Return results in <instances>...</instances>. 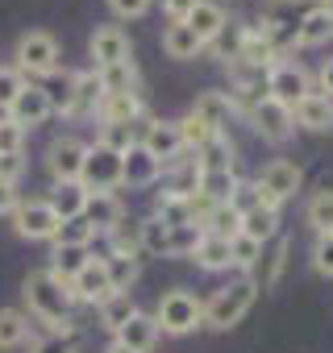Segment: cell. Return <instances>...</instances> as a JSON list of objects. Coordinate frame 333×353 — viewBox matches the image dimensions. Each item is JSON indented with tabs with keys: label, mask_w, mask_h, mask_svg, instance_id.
<instances>
[{
	"label": "cell",
	"mask_w": 333,
	"mask_h": 353,
	"mask_svg": "<svg viewBox=\"0 0 333 353\" xmlns=\"http://www.w3.org/2000/svg\"><path fill=\"white\" fill-rule=\"evenodd\" d=\"M304 183V170L292 162V158H275L267 170H263V179H258V196L267 208H279L283 200H292Z\"/></svg>",
	"instance_id": "obj_8"
},
{
	"label": "cell",
	"mask_w": 333,
	"mask_h": 353,
	"mask_svg": "<svg viewBox=\"0 0 333 353\" xmlns=\"http://www.w3.org/2000/svg\"><path fill=\"white\" fill-rule=\"evenodd\" d=\"M96 79H100V92H104V96H121V92H133V83H137L133 59H129V63H113V67H100V71H96Z\"/></svg>",
	"instance_id": "obj_31"
},
{
	"label": "cell",
	"mask_w": 333,
	"mask_h": 353,
	"mask_svg": "<svg viewBox=\"0 0 333 353\" xmlns=\"http://www.w3.org/2000/svg\"><path fill=\"white\" fill-rule=\"evenodd\" d=\"M196 5H200V0H162V13L171 17L175 26H184V21H188V13H192Z\"/></svg>",
	"instance_id": "obj_52"
},
{
	"label": "cell",
	"mask_w": 333,
	"mask_h": 353,
	"mask_svg": "<svg viewBox=\"0 0 333 353\" xmlns=\"http://www.w3.org/2000/svg\"><path fill=\"white\" fill-rule=\"evenodd\" d=\"M59 225H63V221L55 216V208H50L46 200H21L17 212H13V229H17V237H26V241H55Z\"/></svg>",
	"instance_id": "obj_9"
},
{
	"label": "cell",
	"mask_w": 333,
	"mask_h": 353,
	"mask_svg": "<svg viewBox=\"0 0 333 353\" xmlns=\"http://www.w3.org/2000/svg\"><path fill=\"white\" fill-rule=\"evenodd\" d=\"M104 92H100V79H96V67L92 71H79L71 75V92H67V117H96Z\"/></svg>",
	"instance_id": "obj_17"
},
{
	"label": "cell",
	"mask_w": 333,
	"mask_h": 353,
	"mask_svg": "<svg viewBox=\"0 0 333 353\" xmlns=\"http://www.w3.org/2000/svg\"><path fill=\"white\" fill-rule=\"evenodd\" d=\"M96 112H100V121H104V125H137V117H142V100H137V92L104 96Z\"/></svg>",
	"instance_id": "obj_23"
},
{
	"label": "cell",
	"mask_w": 333,
	"mask_h": 353,
	"mask_svg": "<svg viewBox=\"0 0 333 353\" xmlns=\"http://www.w3.org/2000/svg\"><path fill=\"white\" fill-rule=\"evenodd\" d=\"M321 92L333 100V59H325V67H321Z\"/></svg>",
	"instance_id": "obj_54"
},
{
	"label": "cell",
	"mask_w": 333,
	"mask_h": 353,
	"mask_svg": "<svg viewBox=\"0 0 333 353\" xmlns=\"http://www.w3.org/2000/svg\"><path fill=\"white\" fill-rule=\"evenodd\" d=\"M304 216H308V225L316 229V237L333 233V192H329V188H321V192H316V196L308 200Z\"/></svg>",
	"instance_id": "obj_37"
},
{
	"label": "cell",
	"mask_w": 333,
	"mask_h": 353,
	"mask_svg": "<svg viewBox=\"0 0 333 353\" xmlns=\"http://www.w3.org/2000/svg\"><path fill=\"white\" fill-rule=\"evenodd\" d=\"M84 221H88L96 233H113V229L125 221V204H121L113 192H96V196H88V204H84Z\"/></svg>",
	"instance_id": "obj_18"
},
{
	"label": "cell",
	"mask_w": 333,
	"mask_h": 353,
	"mask_svg": "<svg viewBox=\"0 0 333 353\" xmlns=\"http://www.w3.org/2000/svg\"><path fill=\"white\" fill-rule=\"evenodd\" d=\"M92 237H96V229L84 221V216H75V221H63L59 225V233H55V245H92Z\"/></svg>",
	"instance_id": "obj_40"
},
{
	"label": "cell",
	"mask_w": 333,
	"mask_h": 353,
	"mask_svg": "<svg viewBox=\"0 0 333 353\" xmlns=\"http://www.w3.org/2000/svg\"><path fill=\"white\" fill-rule=\"evenodd\" d=\"M113 341H121V345H129L133 353H150L154 345H158V324H154V316H146V312H133L117 332H113Z\"/></svg>",
	"instance_id": "obj_20"
},
{
	"label": "cell",
	"mask_w": 333,
	"mask_h": 353,
	"mask_svg": "<svg viewBox=\"0 0 333 353\" xmlns=\"http://www.w3.org/2000/svg\"><path fill=\"white\" fill-rule=\"evenodd\" d=\"M26 303H30V312L42 324H50V332H67V336L75 332V320H71V303H75L71 283L55 279L50 270H34L26 279Z\"/></svg>",
	"instance_id": "obj_1"
},
{
	"label": "cell",
	"mask_w": 333,
	"mask_h": 353,
	"mask_svg": "<svg viewBox=\"0 0 333 353\" xmlns=\"http://www.w3.org/2000/svg\"><path fill=\"white\" fill-rule=\"evenodd\" d=\"M71 295H75L79 303H92V307H100L108 295H117V291H113V279H108L104 258H92V262L71 279Z\"/></svg>",
	"instance_id": "obj_14"
},
{
	"label": "cell",
	"mask_w": 333,
	"mask_h": 353,
	"mask_svg": "<svg viewBox=\"0 0 333 353\" xmlns=\"http://www.w3.org/2000/svg\"><path fill=\"white\" fill-rule=\"evenodd\" d=\"M254 295H258L254 279H238V283L221 287V291L204 303V328H217V332L234 328V324L254 307Z\"/></svg>",
	"instance_id": "obj_2"
},
{
	"label": "cell",
	"mask_w": 333,
	"mask_h": 353,
	"mask_svg": "<svg viewBox=\"0 0 333 353\" xmlns=\"http://www.w3.org/2000/svg\"><path fill=\"white\" fill-rule=\"evenodd\" d=\"M308 92H312V83H308V71H304L300 63H292V59H275V63L267 67V96H271V100L296 108Z\"/></svg>",
	"instance_id": "obj_7"
},
{
	"label": "cell",
	"mask_w": 333,
	"mask_h": 353,
	"mask_svg": "<svg viewBox=\"0 0 333 353\" xmlns=\"http://www.w3.org/2000/svg\"><path fill=\"white\" fill-rule=\"evenodd\" d=\"M250 125H254V133H263L267 141H287V137H292V129H296L292 108H287V104H279V100H271L267 92L250 104Z\"/></svg>",
	"instance_id": "obj_11"
},
{
	"label": "cell",
	"mask_w": 333,
	"mask_h": 353,
	"mask_svg": "<svg viewBox=\"0 0 333 353\" xmlns=\"http://www.w3.org/2000/svg\"><path fill=\"white\" fill-rule=\"evenodd\" d=\"M263 258H267V270H258V279H254L258 291L279 283V274H283V266H287V237H275V241H271V254H263Z\"/></svg>",
	"instance_id": "obj_38"
},
{
	"label": "cell",
	"mask_w": 333,
	"mask_h": 353,
	"mask_svg": "<svg viewBox=\"0 0 333 353\" xmlns=\"http://www.w3.org/2000/svg\"><path fill=\"white\" fill-rule=\"evenodd\" d=\"M184 26H188L204 46H209V42H217V38L225 34V26H229V21H225V9H221V5H213V0H200V5L188 13V21H184Z\"/></svg>",
	"instance_id": "obj_22"
},
{
	"label": "cell",
	"mask_w": 333,
	"mask_h": 353,
	"mask_svg": "<svg viewBox=\"0 0 333 353\" xmlns=\"http://www.w3.org/2000/svg\"><path fill=\"white\" fill-rule=\"evenodd\" d=\"M50 208H55V216L59 221H75V216H84V204H88V188L75 179V183H55V192H50V200H46Z\"/></svg>",
	"instance_id": "obj_24"
},
{
	"label": "cell",
	"mask_w": 333,
	"mask_h": 353,
	"mask_svg": "<svg viewBox=\"0 0 333 353\" xmlns=\"http://www.w3.org/2000/svg\"><path fill=\"white\" fill-rule=\"evenodd\" d=\"M30 353H79V341H75V332L71 336L67 332H50V336H38L30 345Z\"/></svg>",
	"instance_id": "obj_45"
},
{
	"label": "cell",
	"mask_w": 333,
	"mask_h": 353,
	"mask_svg": "<svg viewBox=\"0 0 333 353\" xmlns=\"http://www.w3.org/2000/svg\"><path fill=\"white\" fill-rule=\"evenodd\" d=\"M150 5H154V0H108V9H113L117 17H125V21L146 17V13H150Z\"/></svg>",
	"instance_id": "obj_51"
},
{
	"label": "cell",
	"mask_w": 333,
	"mask_h": 353,
	"mask_svg": "<svg viewBox=\"0 0 333 353\" xmlns=\"http://www.w3.org/2000/svg\"><path fill=\"white\" fill-rule=\"evenodd\" d=\"M79 183L88 188V196L96 192H117L121 188V154L108 150V145H88L84 154V166H79Z\"/></svg>",
	"instance_id": "obj_6"
},
{
	"label": "cell",
	"mask_w": 333,
	"mask_h": 353,
	"mask_svg": "<svg viewBox=\"0 0 333 353\" xmlns=\"http://www.w3.org/2000/svg\"><path fill=\"white\" fill-rule=\"evenodd\" d=\"M192 258H196V266H200V270H225V266H234V262H229V241L209 237V233H204V241L196 245V254H192Z\"/></svg>",
	"instance_id": "obj_35"
},
{
	"label": "cell",
	"mask_w": 333,
	"mask_h": 353,
	"mask_svg": "<svg viewBox=\"0 0 333 353\" xmlns=\"http://www.w3.org/2000/svg\"><path fill=\"white\" fill-rule=\"evenodd\" d=\"M312 0H263V38L279 50L283 42H296V30L300 21L308 17Z\"/></svg>",
	"instance_id": "obj_4"
},
{
	"label": "cell",
	"mask_w": 333,
	"mask_h": 353,
	"mask_svg": "<svg viewBox=\"0 0 333 353\" xmlns=\"http://www.w3.org/2000/svg\"><path fill=\"white\" fill-rule=\"evenodd\" d=\"M154 324H158V332H166V336H188L192 328L204 324V303H200L192 291H166V295L158 299Z\"/></svg>",
	"instance_id": "obj_3"
},
{
	"label": "cell",
	"mask_w": 333,
	"mask_h": 353,
	"mask_svg": "<svg viewBox=\"0 0 333 353\" xmlns=\"http://www.w3.org/2000/svg\"><path fill=\"white\" fill-rule=\"evenodd\" d=\"M258 254H263V245H258V241H250V237H242V233H238V237L229 241V262H234L238 270H246V274L254 270Z\"/></svg>",
	"instance_id": "obj_42"
},
{
	"label": "cell",
	"mask_w": 333,
	"mask_h": 353,
	"mask_svg": "<svg viewBox=\"0 0 333 353\" xmlns=\"http://www.w3.org/2000/svg\"><path fill=\"white\" fill-rule=\"evenodd\" d=\"M104 353H133V349H129V345H121V341H113V345H108Z\"/></svg>",
	"instance_id": "obj_55"
},
{
	"label": "cell",
	"mask_w": 333,
	"mask_h": 353,
	"mask_svg": "<svg viewBox=\"0 0 333 353\" xmlns=\"http://www.w3.org/2000/svg\"><path fill=\"white\" fill-rule=\"evenodd\" d=\"M292 121H296L300 129L325 133V129H333V100H329L325 92H308V96L292 108Z\"/></svg>",
	"instance_id": "obj_19"
},
{
	"label": "cell",
	"mask_w": 333,
	"mask_h": 353,
	"mask_svg": "<svg viewBox=\"0 0 333 353\" xmlns=\"http://www.w3.org/2000/svg\"><path fill=\"white\" fill-rule=\"evenodd\" d=\"M321 9H329V13H333V0H321Z\"/></svg>",
	"instance_id": "obj_56"
},
{
	"label": "cell",
	"mask_w": 333,
	"mask_h": 353,
	"mask_svg": "<svg viewBox=\"0 0 333 353\" xmlns=\"http://www.w3.org/2000/svg\"><path fill=\"white\" fill-rule=\"evenodd\" d=\"M162 179V162H154L146 150H142V141H133L125 154H121V183L125 188H154Z\"/></svg>",
	"instance_id": "obj_15"
},
{
	"label": "cell",
	"mask_w": 333,
	"mask_h": 353,
	"mask_svg": "<svg viewBox=\"0 0 333 353\" xmlns=\"http://www.w3.org/2000/svg\"><path fill=\"white\" fill-rule=\"evenodd\" d=\"M88 262H92V258H88V250H84V245H55V254H50V266H46V270H50L55 279L71 283Z\"/></svg>",
	"instance_id": "obj_29"
},
{
	"label": "cell",
	"mask_w": 333,
	"mask_h": 353,
	"mask_svg": "<svg viewBox=\"0 0 333 353\" xmlns=\"http://www.w3.org/2000/svg\"><path fill=\"white\" fill-rule=\"evenodd\" d=\"M84 154H88V145H84L79 137H59V141H50V150H46V170H50V179H55V183H75V179H79V166H84Z\"/></svg>",
	"instance_id": "obj_13"
},
{
	"label": "cell",
	"mask_w": 333,
	"mask_h": 353,
	"mask_svg": "<svg viewBox=\"0 0 333 353\" xmlns=\"http://www.w3.org/2000/svg\"><path fill=\"white\" fill-rule=\"evenodd\" d=\"M192 117L204 121L213 133H225V125H229V117H234V96H229V92H204V96H196Z\"/></svg>",
	"instance_id": "obj_21"
},
{
	"label": "cell",
	"mask_w": 333,
	"mask_h": 353,
	"mask_svg": "<svg viewBox=\"0 0 333 353\" xmlns=\"http://www.w3.org/2000/svg\"><path fill=\"white\" fill-rule=\"evenodd\" d=\"M175 125H180V137H184V150H200V145H204V141L213 137V129H209L204 121H196L192 112H188L184 121H175Z\"/></svg>",
	"instance_id": "obj_44"
},
{
	"label": "cell",
	"mask_w": 333,
	"mask_h": 353,
	"mask_svg": "<svg viewBox=\"0 0 333 353\" xmlns=\"http://www.w3.org/2000/svg\"><path fill=\"white\" fill-rule=\"evenodd\" d=\"M108 241H113V254H108V258H137V254H142V237H137V225L129 229V225L121 221V225L108 233Z\"/></svg>",
	"instance_id": "obj_41"
},
{
	"label": "cell",
	"mask_w": 333,
	"mask_h": 353,
	"mask_svg": "<svg viewBox=\"0 0 333 353\" xmlns=\"http://www.w3.org/2000/svg\"><path fill=\"white\" fill-rule=\"evenodd\" d=\"M13 59H17L21 75H55L59 71V42L46 30H30V34H21Z\"/></svg>",
	"instance_id": "obj_5"
},
{
	"label": "cell",
	"mask_w": 333,
	"mask_h": 353,
	"mask_svg": "<svg viewBox=\"0 0 333 353\" xmlns=\"http://www.w3.org/2000/svg\"><path fill=\"white\" fill-rule=\"evenodd\" d=\"M17 204H21L17 183H0V216H13V212H17Z\"/></svg>",
	"instance_id": "obj_53"
},
{
	"label": "cell",
	"mask_w": 333,
	"mask_h": 353,
	"mask_svg": "<svg viewBox=\"0 0 333 353\" xmlns=\"http://www.w3.org/2000/svg\"><path fill=\"white\" fill-rule=\"evenodd\" d=\"M30 336V316L17 307H0V349H17Z\"/></svg>",
	"instance_id": "obj_32"
},
{
	"label": "cell",
	"mask_w": 333,
	"mask_h": 353,
	"mask_svg": "<svg viewBox=\"0 0 333 353\" xmlns=\"http://www.w3.org/2000/svg\"><path fill=\"white\" fill-rule=\"evenodd\" d=\"M104 266H108L113 291H129L137 283V258H104Z\"/></svg>",
	"instance_id": "obj_43"
},
{
	"label": "cell",
	"mask_w": 333,
	"mask_h": 353,
	"mask_svg": "<svg viewBox=\"0 0 333 353\" xmlns=\"http://www.w3.org/2000/svg\"><path fill=\"white\" fill-rule=\"evenodd\" d=\"M133 141H137L133 125H104V133H100V145H108V150H117V154H125Z\"/></svg>",
	"instance_id": "obj_47"
},
{
	"label": "cell",
	"mask_w": 333,
	"mask_h": 353,
	"mask_svg": "<svg viewBox=\"0 0 333 353\" xmlns=\"http://www.w3.org/2000/svg\"><path fill=\"white\" fill-rule=\"evenodd\" d=\"M88 50H92V59H96V71H100V67H113V63H129V59H133L129 38H125V30H121V26H100V30L92 34Z\"/></svg>",
	"instance_id": "obj_16"
},
{
	"label": "cell",
	"mask_w": 333,
	"mask_h": 353,
	"mask_svg": "<svg viewBox=\"0 0 333 353\" xmlns=\"http://www.w3.org/2000/svg\"><path fill=\"white\" fill-rule=\"evenodd\" d=\"M234 188H238L234 170H200V188H196V192H200L204 200H213V204H229Z\"/></svg>",
	"instance_id": "obj_33"
},
{
	"label": "cell",
	"mask_w": 333,
	"mask_h": 353,
	"mask_svg": "<svg viewBox=\"0 0 333 353\" xmlns=\"http://www.w3.org/2000/svg\"><path fill=\"white\" fill-rule=\"evenodd\" d=\"M200 229L209 233V237H221V241H234L238 233H242V216L229 208V204H213L209 208V216L200 221Z\"/></svg>",
	"instance_id": "obj_30"
},
{
	"label": "cell",
	"mask_w": 333,
	"mask_h": 353,
	"mask_svg": "<svg viewBox=\"0 0 333 353\" xmlns=\"http://www.w3.org/2000/svg\"><path fill=\"white\" fill-rule=\"evenodd\" d=\"M5 117H9L13 125H21V129H34V125H42V121L55 117V100H50V92H46L42 83H30V79H26V88H21L17 100L5 108Z\"/></svg>",
	"instance_id": "obj_10"
},
{
	"label": "cell",
	"mask_w": 333,
	"mask_h": 353,
	"mask_svg": "<svg viewBox=\"0 0 333 353\" xmlns=\"http://www.w3.org/2000/svg\"><path fill=\"white\" fill-rule=\"evenodd\" d=\"M312 270L325 274V279H333V233L316 237V245H312Z\"/></svg>",
	"instance_id": "obj_49"
},
{
	"label": "cell",
	"mask_w": 333,
	"mask_h": 353,
	"mask_svg": "<svg viewBox=\"0 0 333 353\" xmlns=\"http://www.w3.org/2000/svg\"><path fill=\"white\" fill-rule=\"evenodd\" d=\"M137 237H142V254L166 258V250H171V229H166L158 216H146V221L137 225Z\"/></svg>",
	"instance_id": "obj_34"
},
{
	"label": "cell",
	"mask_w": 333,
	"mask_h": 353,
	"mask_svg": "<svg viewBox=\"0 0 333 353\" xmlns=\"http://www.w3.org/2000/svg\"><path fill=\"white\" fill-rule=\"evenodd\" d=\"M200 241H204L200 225H180V229H171V250H166V258H192Z\"/></svg>",
	"instance_id": "obj_39"
},
{
	"label": "cell",
	"mask_w": 333,
	"mask_h": 353,
	"mask_svg": "<svg viewBox=\"0 0 333 353\" xmlns=\"http://www.w3.org/2000/svg\"><path fill=\"white\" fill-rule=\"evenodd\" d=\"M133 312H137V303L129 299V291H117V295H108V299L100 303V324H104L108 332H117Z\"/></svg>",
	"instance_id": "obj_36"
},
{
	"label": "cell",
	"mask_w": 333,
	"mask_h": 353,
	"mask_svg": "<svg viewBox=\"0 0 333 353\" xmlns=\"http://www.w3.org/2000/svg\"><path fill=\"white\" fill-rule=\"evenodd\" d=\"M137 141H142V150H146L154 162H162V166L180 162V154H184V137H180V125H175V121H150Z\"/></svg>",
	"instance_id": "obj_12"
},
{
	"label": "cell",
	"mask_w": 333,
	"mask_h": 353,
	"mask_svg": "<svg viewBox=\"0 0 333 353\" xmlns=\"http://www.w3.org/2000/svg\"><path fill=\"white\" fill-rule=\"evenodd\" d=\"M229 208H234L238 216H246V212H254V208H263V196H258V183H238V188H234V196H229Z\"/></svg>",
	"instance_id": "obj_46"
},
{
	"label": "cell",
	"mask_w": 333,
	"mask_h": 353,
	"mask_svg": "<svg viewBox=\"0 0 333 353\" xmlns=\"http://www.w3.org/2000/svg\"><path fill=\"white\" fill-rule=\"evenodd\" d=\"M162 50L171 54V59H180V63H184V59H196V54L204 50V42H200L188 26H175V21H171V26L162 30Z\"/></svg>",
	"instance_id": "obj_28"
},
{
	"label": "cell",
	"mask_w": 333,
	"mask_h": 353,
	"mask_svg": "<svg viewBox=\"0 0 333 353\" xmlns=\"http://www.w3.org/2000/svg\"><path fill=\"white\" fill-rule=\"evenodd\" d=\"M242 237H250V241H258V245H267V241H275L279 237V208H254V212H246L242 216Z\"/></svg>",
	"instance_id": "obj_26"
},
{
	"label": "cell",
	"mask_w": 333,
	"mask_h": 353,
	"mask_svg": "<svg viewBox=\"0 0 333 353\" xmlns=\"http://www.w3.org/2000/svg\"><path fill=\"white\" fill-rule=\"evenodd\" d=\"M329 38H333V13L321 9V5H312L308 17H304L300 30H296V46H325Z\"/></svg>",
	"instance_id": "obj_25"
},
{
	"label": "cell",
	"mask_w": 333,
	"mask_h": 353,
	"mask_svg": "<svg viewBox=\"0 0 333 353\" xmlns=\"http://www.w3.org/2000/svg\"><path fill=\"white\" fill-rule=\"evenodd\" d=\"M21 88H26V75L17 67H0V108H9Z\"/></svg>",
	"instance_id": "obj_48"
},
{
	"label": "cell",
	"mask_w": 333,
	"mask_h": 353,
	"mask_svg": "<svg viewBox=\"0 0 333 353\" xmlns=\"http://www.w3.org/2000/svg\"><path fill=\"white\" fill-rule=\"evenodd\" d=\"M21 145H26V129L0 117V154H21Z\"/></svg>",
	"instance_id": "obj_50"
},
{
	"label": "cell",
	"mask_w": 333,
	"mask_h": 353,
	"mask_svg": "<svg viewBox=\"0 0 333 353\" xmlns=\"http://www.w3.org/2000/svg\"><path fill=\"white\" fill-rule=\"evenodd\" d=\"M196 166L200 170H234V141L225 133H213L200 150H196Z\"/></svg>",
	"instance_id": "obj_27"
}]
</instances>
